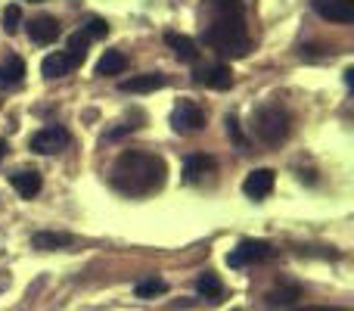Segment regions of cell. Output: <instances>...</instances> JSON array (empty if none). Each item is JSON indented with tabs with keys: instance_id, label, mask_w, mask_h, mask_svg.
Returning <instances> with one entry per match:
<instances>
[{
	"instance_id": "6da1fadb",
	"label": "cell",
	"mask_w": 354,
	"mask_h": 311,
	"mask_svg": "<svg viewBox=\"0 0 354 311\" xmlns=\"http://www.w3.org/2000/svg\"><path fill=\"white\" fill-rule=\"evenodd\" d=\"M168 177V165L162 156L156 153H143V150H124L115 159V168H112V184L115 190L128 196H147L165 184Z\"/></svg>"
},
{
	"instance_id": "7a4b0ae2",
	"label": "cell",
	"mask_w": 354,
	"mask_h": 311,
	"mask_svg": "<svg viewBox=\"0 0 354 311\" xmlns=\"http://www.w3.org/2000/svg\"><path fill=\"white\" fill-rule=\"evenodd\" d=\"M205 44L208 47H214L218 53L233 56V60L245 56L249 53V47H252V41H249V35H245L243 16H218L205 28Z\"/></svg>"
},
{
	"instance_id": "3957f363",
	"label": "cell",
	"mask_w": 354,
	"mask_h": 311,
	"mask_svg": "<svg viewBox=\"0 0 354 311\" xmlns=\"http://www.w3.org/2000/svg\"><path fill=\"white\" fill-rule=\"evenodd\" d=\"M255 131L268 147H277L289 134V112L280 109V106H261L255 116Z\"/></svg>"
},
{
	"instance_id": "277c9868",
	"label": "cell",
	"mask_w": 354,
	"mask_h": 311,
	"mask_svg": "<svg viewBox=\"0 0 354 311\" xmlns=\"http://www.w3.org/2000/svg\"><path fill=\"white\" fill-rule=\"evenodd\" d=\"M270 256H274V246L268 240H239V246L230 249V256H227V265L230 268H245V265L264 262Z\"/></svg>"
},
{
	"instance_id": "5b68a950",
	"label": "cell",
	"mask_w": 354,
	"mask_h": 311,
	"mask_svg": "<svg viewBox=\"0 0 354 311\" xmlns=\"http://www.w3.org/2000/svg\"><path fill=\"white\" fill-rule=\"evenodd\" d=\"M202 125H205V112H202L199 103H193V100H180V103L174 106L171 128L177 131V134H193V131H199Z\"/></svg>"
},
{
	"instance_id": "8992f818",
	"label": "cell",
	"mask_w": 354,
	"mask_h": 311,
	"mask_svg": "<svg viewBox=\"0 0 354 311\" xmlns=\"http://www.w3.org/2000/svg\"><path fill=\"white\" fill-rule=\"evenodd\" d=\"M68 143V131L62 128V125H47V128H41L37 134H31V150L35 153H56V150H62Z\"/></svg>"
},
{
	"instance_id": "52a82bcc",
	"label": "cell",
	"mask_w": 354,
	"mask_h": 311,
	"mask_svg": "<svg viewBox=\"0 0 354 311\" xmlns=\"http://www.w3.org/2000/svg\"><path fill=\"white\" fill-rule=\"evenodd\" d=\"M274 181H277V175L270 168H255L245 175L243 193L249 196V199H264V196H270V190H274Z\"/></svg>"
},
{
	"instance_id": "ba28073f",
	"label": "cell",
	"mask_w": 354,
	"mask_h": 311,
	"mask_svg": "<svg viewBox=\"0 0 354 311\" xmlns=\"http://www.w3.org/2000/svg\"><path fill=\"white\" fill-rule=\"evenodd\" d=\"M193 81L202 87H212V91H227L233 85V72L230 66H208V69H196Z\"/></svg>"
},
{
	"instance_id": "9c48e42d",
	"label": "cell",
	"mask_w": 354,
	"mask_h": 311,
	"mask_svg": "<svg viewBox=\"0 0 354 311\" xmlns=\"http://www.w3.org/2000/svg\"><path fill=\"white\" fill-rule=\"evenodd\" d=\"M314 10L324 19H330V22L339 25L354 22V0H314Z\"/></svg>"
},
{
	"instance_id": "30bf717a",
	"label": "cell",
	"mask_w": 354,
	"mask_h": 311,
	"mask_svg": "<svg viewBox=\"0 0 354 311\" xmlns=\"http://www.w3.org/2000/svg\"><path fill=\"white\" fill-rule=\"evenodd\" d=\"M59 35H62V28H59V22H56L53 16H37V19H31V22H28L31 44H41V47H47V44H53Z\"/></svg>"
},
{
	"instance_id": "8fae6325",
	"label": "cell",
	"mask_w": 354,
	"mask_h": 311,
	"mask_svg": "<svg viewBox=\"0 0 354 311\" xmlns=\"http://www.w3.org/2000/svg\"><path fill=\"white\" fill-rule=\"evenodd\" d=\"M10 184H12V190H16L22 199H31V196H37V193H41V187H44L41 175H37L35 168H19V171H12V175H10Z\"/></svg>"
},
{
	"instance_id": "7c38bea8",
	"label": "cell",
	"mask_w": 354,
	"mask_h": 311,
	"mask_svg": "<svg viewBox=\"0 0 354 311\" xmlns=\"http://www.w3.org/2000/svg\"><path fill=\"white\" fill-rule=\"evenodd\" d=\"M168 85V78L162 72H147V75H134V78L122 81V91L124 94H153V91H162Z\"/></svg>"
},
{
	"instance_id": "4fadbf2b",
	"label": "cell",
	"mask_w": 354,
	"mask_h": 311,
	"mask_svg": "<svg viewBox=\"0 0 354 311\" xmlns=\"http://www.w3.org/2000/svg\"><path fill=\"white\" fill-rule=\"evenodd\" d=\"M165 44L174 50V56H177L180 62H196V60H199V47H196L193 37L177 35V31H168V35H165Z\"/></svg>"
},
{
	"instance_id": "5bb4252c",
	"label": "cell",
	"mask_w": 354,
	"mask_h": 311,
	"mask_svg": "<svg viewBox=\"0 0 354 311\" xmlns=\"http://www.w3.org/2000/svg\"><path fill=\"white\" fill-rule=\"evenodd\" d=\"M75 69V62L68 60V53H62V50H56V53H50V56H44V62H41V72H44V78H62V75H68Z\"/></svg>"
},
{
	"instance_id": "9a60e30c",
	"label": "cell",
	"mask_w": 354,
	"mask_h": 311,
	"mask_svg": "<svg viewBox=\"0 0 354 311\" xmlns=\"http://www.w3.org/2000/svg\"><path fill=\"white\" fill-rule=\"evenodd\" d=\"M22 78H25V60L10 53L3 60V66H0V87H16L22 85Z\"/></svg>"
},
{
	"instance_id": "2e32d148",
	"label": "cell",
	"mask_w": 354,
	"mask_h": 311,
	"mask_svg": "<svg viewBox=\"0 0 354 311\" xmlns=\"http://www.w3.org/2000/svg\"><path fill=\"white\" fill-rule=\"evenodd\" d=\"M75 240L68 237V233H59V231H37L35 237H31V246L41 252H53V249H66V246H72Z\"/></svg>"
},
{
	"instance_id": "e0dca14e",
	"label": "cell",
	"mask_w": 354,
	"mask_h": 311,
	"mask_svg": "<svg viewBox=\"0 0 354 311\" xmlns=\"http://www.w3.org/2000/svg\"><path fill=\"white\" fill-rule=\"evenodd\" d=\"M208 171H214V159H208V156H189L187 162H183V181L199 184L202 177L208 175Z\"/></svg>"
},
{
	"instance_id": "ac0fdd59",
	"label": "cell",
	"mask_w": 354,
	"mask_h": 311,
	"mask_svg": "<svg viewBox=\"0 0 354 311\" xmlns=\"http://www.w3.org/2000/svg\"><path fill=\"white\" fill-rule=\"evenodd\" d=\"M124 66H128V56H124L122 50H106L97 62V75H103V78L106 75H122Z\"/></svg>"
},
{
	"instance_id": "d6986e66",
	"label": "cell",
	"mask_w": 354,
	"mask_h": 311,
	"mask_svg": "<svg viewBox=\"0 0 354 311\" xmlns=\"http://www.w3.org/2000/svg\"><path fill=\"white\" fill-rule=\"evenodd\" d=\"M196 290H199V296H205V299H221L224 296V283H221V277L214 274V271H205V274L196 277Z\"/></svg>"
},
{
	"instance_id": "ffe728a7",
	"label": "cell",
	"mask_w": 354,
	"mask_h": 311,
	"mask_svg": "<svg viewBox=\"0 0 354 311\" xmlns=\"http://www.w3.org/2000/svg\"><path fill=\"white\" fill-rule=\"evenodd\" d=\"M168 290V283L162 281V277H147V281H140L134 287L137 299H156V296H162Z\"/></svg>"
},
{
	"instance_id": "44dd1931",
	"label": "cell",
	"mask_w": 354,
	"mask_h": 311,
	"mask_svg": "<svg viewBox=\"0 0 354 311\" xmlns=\"http://www.w3.org/2000/svg\"><path fill=\"white\" fill-rule=\"evenodd\" d=\"M87 44H91V37L84 35V31H75V35H68V60L78 66L81 60L87 56Z\"/></svg>"
},
{
	"instance_id": "7402d4cb",
	"label": "cell",
	"mask_w": 354,
	"mask_h": 311,
	"mask_svg": "<svg viewBox=\"0 0 354 311\" xmlns=\"http://www.w3.org/2000/svg\"><path fill=\"white\" fill-rule=\"evenodd\" d=\"M301 299V287H280L268 296L270 305H295Z\"/></svg>"
},
{
	"instance_id": "603a6c76",
	"label": "cell",
	"mask_w": 354,
	"mask_h": 311,
	"mask_svg": "<svg viewBox=\"0 0 354 311\" xmlns=\"http://www.w3.org/2000/svg\"><path fill=\"white\" fill-rule=\"evenodd\" d=\"M19 25H22V10H19L16 3H10L3 10V31H6V35H16Z\"/></svg>"
},
{
	"instance_id": "cb8c5ba5",
	"label": "cell",
	"mask_w": 354,
	"mask_h": 311,
	"mask_svg": "<svg viewBox=\"0 0 354 311\" xmlns=\"http://www.w3.org/2000/svg\"><path fill=\"white\" fill-rule=\"evenodd\" d=\"M221 16H243V0H208Z\"/></svg>"
},
{
	"instance_id": "d4e9b609",
	"label": "cell",
	"mask_w": 354,
	"mask_h": 311,
	"mask_svg": "<svg viewBox=\"0 0 354 311\" xmlns=\"http://www.w3.org/2000/svg\"><path fill=\"white\" fill-rule=\"evenodd\" d=\"M81 31H84L87 37H106V35H109V22H106V19H97V16H93Z\"/></svg>"
},
{
	"instance_id": "484cf974",
	"label": "cell",
	"mask_w": 354,
	"mask_h": 311,
	"mask_svg": "<svg viewBox=\"0 0 354 311\" xmlns=\"http://www.w3.org/2000/svg\"><path fill=\"white\" fill-rule=\"evenodd\" d=\"M227 134H230L233 141L239 143V147H245V137H243V131H239V122H236V116H227Z\"/></svg>"
},
{
	"instance_id": "4316f807",
	"label": "cell",
	"mask_w": 354,
	"mask_h": 311,
	"mask_svg": "<svg viewBox=\"0 0 354 311\" xmlns=\"http://www.w3.org/2000/svg\"><path fill=\"white\" fill-rule=\"evenodd\" d=\"M295 311H351V308H295Z\"/></svg>"
},
{
	"instance_id": "83f0119b",
	"label": "cell",
	"mask_w": 354,
	"mask_h": 311,
	"mask_svg": "<svg viewBox=\"0 0 354 311\" xmlns=\"http://www.w3.org/2000/svg\"><path fill=\"white\" fill-rule=\"evenodd\" d=\"M345 85H354V69H345Z\"/></svg>"
},
{
	"instance_id": "f1b7e54d",
	"label": "cell",
	"mask_w": 354,
	"mask_h": 311,
	"mask_svg": "<svg viewBox=\"0 0 354 311\" xmlns=\"http://www.w3.org/2000/svg\"><path fill=\"white\" fill-rule=\"evenodd\" d=\"M3 156H6V143L0 141V159H3Z\"/></svg>"
},
{
	"instance_id": "f546056e",
	"label": "cell",
	"mask_w": 354,
	"mask_h": 311,
	"mask_svg": "<svg viewBox=\"0 0 354 311\" xmlns=\"http://www.w3.org/2000/svg\"><path fill=\"white\" fill-rule=\"evenodd\" d=\"M31 3H41V0H31Z\"/></svg>"
}]
</instances>
